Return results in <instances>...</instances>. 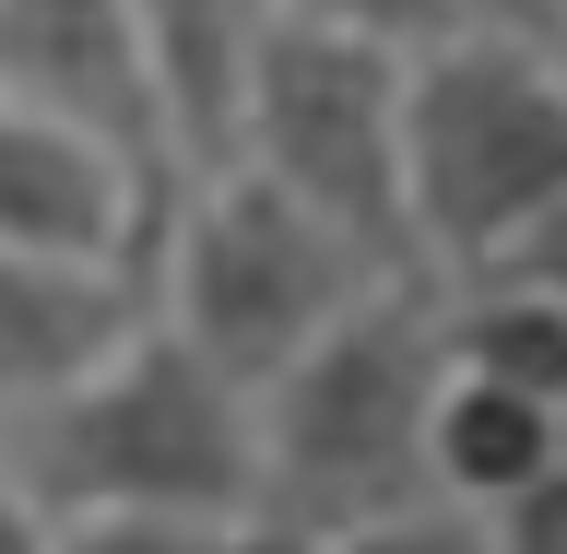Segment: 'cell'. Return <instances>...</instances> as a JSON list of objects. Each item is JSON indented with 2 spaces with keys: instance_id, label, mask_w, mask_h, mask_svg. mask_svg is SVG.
<instances>
[{
  "instance_id": "obj_1",
  "label": "cell",
  "mask_w": 567,
  "mask_h": 554,
  "mask_svg": "<svg viewBox=\"0 0 567 554\" xmlns=\"http://www.w3.org/2000/svg\"><path fill=\"white\" fill-rule=\"evenodd\" d=\"M0 472L48 520H260V389L142 318L106 366L0 425Z\"/></svg>"
},
{
  "instance_id": "obj_2",
  "label": "cell",
  "mask_w": 567,
  "mask_h": 554,
  "mask_svg": "<svg viewBox=\"0 0 567 554\" xmlns=\"http://www.w3.org/2000/svg\"><path fill=\"white\" fill-rule=\"evenodd\" d=\"M437 389H450V295H437V272L367 283L260 389V531L284 554H319L331 531L437 495V472H425Z\"/></svg>"
},
{
  "instance_id": "obj_3",
  "label": "cell",
  "mask_w": 567,
  "mask_h": 554,
  "mask_svg": "<svg viewBox=\"0 0 567 554\" xmlns=\"http://www.w3.org/2000/svg\"><path fill=\"white\" fill-rule=\"evenodd\" d=\"M567 201V60L556 35L450 24L402 60V212L437 283L496 272Z\"/></svg>"
},
{
  "instance_id": "obj_4",
  "label": "cell",
  "mask_w": 567,
  "mask_h": 554,
  "mask_svg": "<svg viewBox=\"0 0 567 554\" xmlns=\"http://www.w3.org/2000/svg\"><path fill=\"white\" fill-rule=\"evenodd\" d=\"M367 283L390 272L248 166H202L154 224V318L189 331L237 389H272Z\"/></svg>"
},
{
  "instance_id": "obj_5",
  "label": "cell",
  "mask_w": 567,
  "mask_h": 554,
  "mask_svg": "<svg viewBox=\"0 0 567 554\" xmlns=\"http://www.w3.org/2000/svg\"><path fill=\"white\" fill-rule=\"evenodd\" d=\"M402 60L414 48H379V35L272 24L248 60L237 154H225V166L272 177L296 212H319L343 248H367L379 272H425L414 212H402Z\"/></svg>"
},
{
  "instance_id": "obj_6",
  "label": "cell",
  "mask_w": 567,
  "mask_h": 554,
  "mask_svg": "<svg viewBox=\"0 0 567 554\" xmlns=\"http://www.w3.org/2000/svg\"><path fill=\"white\" fill-rule=\"evenodd\" d=\"M0 95L71 118L154 201H177V142H166V95H154L131 0H0Z\"/></svg>"
},
{
  "instance_id": "obj_7",
  "label": "cell",
  "mask_w": 567,
  "mask_h": 554,
  "mask_svg": "<svg viewBox=\"0 0 567 554\" xmlns=\"http://www.w3.org/2000/svg\"><path fill=\"white\" fill-rule=\"evenodd\" d=\"M154 224L166 201L142 189L106 142H83L71 118L0 95V237L12 248H60V260H142L154 272Z\"/></svg>"
},
{
  "instance_id": "obj_8",
  "label": "cell",
  "mask_w": 567,
  "mask_h": 554,
  "mask_svg": "<svg viewBox=\"0 0 567 554\" xmlns=\"http://www.w3.org/2000/svg\"><path fill=\"white\" fill-rule=\"evenodd\" d=\"M142 318H154L142 260H60V248L0 237V425L48 389H71L83 366H106Z\"/></svg>"
},
{
  "instance_id": "obj_9",
  "label": "cell",
  "mask_w": 567,
  "mask_h": 554,
  "mask_svg": "<svg viewBox=\"0 0 567 554\" xmlns=\"http://www.w3.org/2000/svg\"><path fill=\"white\" fill-rule=\"evenodd\" d=\"M142 12V60L166 95V142H177V189L202 166L237 154V106H248V60L272 35V0H131Z\"/></svg>"
},
{
  "instance_id": "obj_10",
  "label": "cell",
  "mask_w": 567,
  "mask_h": 554,
  "mask_svg": "<svg viewBox=\"0 0 567 554\" xmlns=\"http://www.w3.org/2000/svg\"><path fill=\"white\" fill-rule=\"evenodd\" d=\"M556 460H567L556 401H532V389H496V378H473V366H450L437 414H425V472H437V495H461V508H508V495L544 484Z\"/></svg>"
},
{
  "instance_id": "obj_11",
  "label": "cell",
  "mask_w": 567,
  "mask_h": 554,
  "mask_svg": "<svg viewBox=\"0 0 567 554\" xmlns=\"http://www.w3.org/2000/svg\"><path fill=\"white\" fill-rule=\"evenodd\" d=\"M450 295V366L496 389H532V401H567V307L520 272H461L437 283Z\"/></svg>"
},
{
  "instance_id": "obj_12",
  "label": "cell",
  "mask_w": 567,
  "mask_h": 554,
  "mask_svg": "<svg viewBox=\"0 0 567 554\" xmlns=\"http://www.w3.org/2000/svg\"><path fill=\"white\" fill-rule=\"evenodd\" d=\"M60 554H284L260 520H60Z\"/></svg>"
},
{
  "instance_id": "obj_13",
  "label": "cell",
  "mask_w": 567,
  "mask_h": 554,
  "mask_svg": "<svg viewBox=\"0 0 567 554\" xmlns=\"http://www.w3.org/2000/svg\"><path fill=\"white\" fill-rule=\"evenodd\" d=\"M319 554H496V520L461 508V495H414V508H390V520L331 531Z\"/></svg>"
},
{
  "instance_id": "obj_14",
  "label": "cell",
  "mask_w": 567,
  "mask_h": 554,
  "mask_svg": "<svg viewBox=\"0 0 567 554\" xmlns=\"http://www.w3.org/2000/svg\"><path fill=\"white\" fill-rule=\"evenodd\" d=\"M272 24H331V35H379V48H425L450 35V0H272Z\"/></svg>"
},
{
  "instance_id": "obj_15",
  "label": "cell",
  "mask_w": 567,
  "mask_h": 554,
  "mask_svg": "<svg viewBox=\"0 0 567 554\" xmlns=\"http://www.w3.org/2000/svg\"><path fill=\"white\" fill-rule=\"evenodd\" d=\"M485 520H496V554H567V460L544 484H520L508 508H485Z\"/></svg>"
},
{
  "instance_id": "obj_16",
  "label": "cell",
  "mask_w": 567,
  "mask_h": 554,
  "mask_svg": "<svg viewBox=\"0 0 567 554\" xmlns=\"http://www.w3.org/2000/svg\"><path fill=\"white\" fill-rule=\"evenodd\" d=\"M496 272H520V283H544V295H556V307H567V201L544 212V224H532V237L508 248V260H496Z\"/></svg>"
},
{
  "instance_id": "obj_17",
  "label": "cell",
  "mask_w": 567,
  "mask_h": 554,
  "mask_svg": "<svg viewBox=\"0 0 567 554\" xmlns=\"http://www.w3.org/2000/svg\"><path fill=\"white\" fill-rule=\"evenodd\" d=\"M0 554H60V520H48L12 472H0Z\"/></svg>"
},
{
  "instance_id": "obj_18",
  "label": "cell",
  "mask_w": 567,
  "mask_h": 554,
  "mask_svg": "<svg viewBox=\"0 0 567 554\" xmlns=\"http://www.w3.org/2000/svg\"><path fill=\"white\" fill-rule=\"evenodd\" d=\"M461 24H508V35H556V12L567 0H450Z\"/></svg>"
},
{
  "instance_id": "obj_19",
  "label": "cell",
  "mask_w": 567,
  "mask_h": 554,
  "mask_svg": "<svg viewBox=\"0 0 567 554\" xmlns=\"http://www.w3.org/2000/svg\"><path fill=\"white\" fill-rule=\"evenodd\" d=\"M556 60H567V12H556Z\"/></svg>"
},
{
  "instance_id": "obj_20",
  "label": "cell",
  "mask_w": 567,
  "mask_h": 554,
  "mask_svg": "<svg viewBox=\"0 0 567 554\" xmlns=\"http://www.w3.org/2000/svg\"><path fill=\"white\" fill-rule=\"evenodd\" d=\"M556 437H567V401H556Z\"/></svg>"
}]
</instances>
